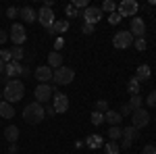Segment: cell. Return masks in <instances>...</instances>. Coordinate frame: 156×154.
Instances as JSON below:
<instances>
[{"label": "cell", "instance_id": "cell-1", "mask_svg": "<svg viewBox=\"0 0 156 154\" xmlns=\"http://www.w3.org/2000/svg\"><path fill=\"white\" fill-rule=\"evenodd\" d=\"M23 96H25V83L19 81V79H11L4 85V90H2V100H6L11 104L23 100Z\"/></svg>", "mask_w": 156, "mask_h": 154}, {"label": "cell", "instance_id": "cell-2", "mask_svg": "<svg viewBox=\"0 0 156 154\" xmlns=\"http://www.w3.org/2000/svg\"><path fill=\"white\" fill-rule=\"evenodd\" d=\"M44 117H46L44 104H40V102H31V104H27V106L23 108V119H25V123H29V125L42 123Z\"/></svg>", "mask_w": 156, "mask_h": 154}, {"label": "cell", "instance_id": "cell-3", "mask_svg": "<svg viewBox=\"0 0 156 154\" xmlns=\"http://www.w3.org/2000/svg\"><path fill=\"white\" fill-rule=\"evenodd\" d=\"M73 79H75V71L71 67H58L52 73V81L56 85H69V83H73Z\"/></svg>", "mask_w": 156, "mask_h": 154}, {"label": "cell", "instance_id": "cell-4", "mask_svg": "<svg viewBox=\"0 0 156 154\" xmlns=\"http://www.w3.org/2000/svg\"><path fill=\"white\" fill-rule=\"evenodd\" d=\"M131 125L135 129L148 127V125H150V113H148L144 106L137 108V110H131Z\"/></svg>", "mask_w": 156, "mask_h": 154}, {"label": "cell", "instance_id": "cell-5", "mask_svg": "<svg viewBox=\"0 0 156 154\" xmlns=\"http://www.w3.org/2000/svg\"><path fill=\"white\" fill-rule=\"evenodd\" d=\"M34 94H36V102L46 104V102H50V98L54 96V88H50V83H37Z\"/></svg>", "mask_w": 156, "mask_h": 154}, {"label": "cell", "instance_id": "cell-6", "mask_svg": "<svg viewBox=\"0 0 156 154\" xmlns=\"http://www.w3.org/2000/svg\"><path fill=\"white\" fill-rule=\"evenodd\" d=\"M9 38L12 40V44H15V46H23L25 40H27V31H25V27L21 23H12Z\"/></svg>", "mask_w": 156, "mask_h": 154}, {"label": "cell", "instance_id": "cell-7", "mask_svg": "<svg viewBox=\"0 0 156 154\" xmlns=\"http://www.w3.org/2000/svg\"><path fill=\"white\" fill-rule=\"evenodd\" d=\"M131 44H133L131 31H119V34H115V38H112V46L117 48V50H125V48H129Z\"/></svg>", "mask_w": 156, "mask_h": 154}, {"label": "cell", "instance_id": "cell-8", "mask_svg": "<svg viewBox=\"0 0 156 154\" xmlns=\"http://www.w3.org/2000/svg\"><path fill=\"white\" fill-rule=\"evenodd\" d=\"M137 9H140V4H137V2H135V0H123V2H121L119 4V15L121 17H135V13H137Z\"/></svg>", "mask_w": 156, "mask_h": 154}, {"label": "cell", "instance_id": "cell-9", "mask_svg": "<svg viewBox=\"0 0 156 154\" xmlns=\"http://www.w3.org/2000/svg\"><path fill=\"white\" fill-rule=\"evenodd\" d=\"M102 17H104V13L100 11V6H87V9L83 11V23L96 25Z\"/></svg>", "mask_w": 156, "mask_h": 154}, {"label": "cell", "instance_id": "cell-10", "mask_svg": "<svg viewBox=\"0 0 156 154\" xmlns=\"http://www.w3.org/2000/svg\"><path fill=\"white\" fill-rule=\"evenodd\" d=\"M37 21H40V25H44L46 29L52 27V23L56 21V19H54V11H52V9H46V6H42V9L37 11Z\"/></svg>", "mask_w": 156, "mask_h": 154}, {"label": "cell", "instance_id": "cell-11", "mask_svg": "<svg viewBox=\"0 0 156 154\" xmlns=\"http://www.w3.org/2000/svg\"><path fill=\"white\" fill-rule=\"evenodd\" d=\"M52 69H50L48 65H40V67H36V71H34V77H36L40 83H50L52 81Z\"/></svg>", "mask_w": 156, "mask_h": 154}, {"label": "cell", "instance_id": "cell-12", "mask_svg": "<svg viewBox=\"0 0 156 154\" xmlns=\"http://www.w3.org/2000/svg\"><path fill=\"white\" fill-rule=\"evenodd\" d=\"M52 106H54L56 113H67L69 110V98L65 94H60V92H54V96H52Z\"/></svg>", "mask_w": 156, "mask_h": 154}, {"label": "cell", "instance_id": "cell-13", "mask_svg": "<svg viewBox=\"0 0 156 154\" xmlns=\"http://www.w3.org/2000/svg\"><path fill=\"white\" fill-rule=\"evenodd\" d=\"M131 36H135V38L146 36V21L142 17H133L131 19Z\"/></svg>", "mask_w": 156, "mask_h": 154}, {"label": "cell", "instance_id": "cell-14", "mask_svg": "<svg viewBox=\"0 0 156 154\" xmlns=\"http://www.w3.org/2000/svg\"><path fill=\"white\" fill-rule=\"evenodd\" d=\"M21 63H15V60H11L9 65H6V69H4V75L9 77V79H17L19 75H21Z\"/></svg>", "mask_w": 156, "mask_h": 154}, {"label": "cell", "instance_id": "cell-15", "mask_svg": "<svg viewBox=\"0 0 156 154\" xmlns=\"http://www.w3.org/2000/svg\"><path fill=\"white\" fill-rule=\"evenodd\" d=\"M19 17L25 23H34V21H37V11H34L31 6H23V9H19Z\"/></svg>", "mask_w": 156, "mask_h": 154}, {"label": "cell", "instance_id": "cell-16", "mask_svg": "<svg viewBox=\"0 0 156 154\" xmlns=\"http://www.w3.org/2000/svg\"><path fill=\"white\" fill-rule=\"evenodd\" d=\"M150 77H152V71H150V65H140L137 69H135V79L142 83V81H150Z\"/></svg>", "mask_w": 156, "mask_h": 154}, {"label": "cell", "instance_id": "cell-17", "mask_svg": "<svg viewBox=\"0 0 156 154\" xmlns=\"http://www.w3.org/2000/svg\"><path fill=\"white\" fill-rule=\"evenodd\" d=\"M85 146H87V148H92V150H98V148H102V146H104V140H102V135H100V133H92V135H87V138H85Z\"/></svg>", "mask_w": 156, "mask_h": 154}, {"label": "cell", "instance_id": "cell-18", "mask_svg": "<svg viewBox=\"0 0 156 154\" xmlns=\"http://www.w3.org/2000/svg\"><path fill=\"white\" fill-rule=\"evenodd\" d=\"M137 138H140V129H135L133 125H129V127H125V129H123V138H121V140H123V142L133 144Z\"/></svg>", "mask_w": 156, "mask_h": 154}, {"label": "cell", "instance_id": "cell-19", "mask_svg": "<svg viewBox=\"0 0 156 154\" xmlns=\"http://www.w3.org/2000/svg\"><path fill=\"white\" fill-rule=\"evenodd\" d=\"M69 27H71L69 21H62V19H60V21H54L52 27H48V34H67Z\"/></svg>", "mask_w": 156, "mask_h": 154}, {"label": "cell", "instance_id": "cell-20", "mask_svg": "<svg viewBox=\"0 0 156 154\" xmlns=\"http://www.w3.org/2000/svg\"><path fill=\"white\" fill-rule=\"evenodd\" d=\"M0 117H2V119H12V117H15V108H12L11 102L0 100Z\"/></svg>", "mask_w": 156, "mask_h": 154}, {"label": "cell", "instance_id": "cell-21", "mask_svg": "<svg viewBox=\"0 0 156 154\" xmlns=\"http://www.w3.org/2000/svg\"><path fill=\"white\" fill-rule=\"evenodd\" d=\"M104 121L110 123V127H112V125H121L123 117H121V113H117V110H112V108H110V110L104 113Z\"/></svg>", "mask_w": 156, "mask_h": 154}, {"label": "cell", "instance_id": "cell-22", "mask_svg": "<svg viewBox=\"0 0 156 154\" xmlns=\"http://www.w3.org/2000/svg\"><path fill=\"white\" fill-rule=\"evenodd\" d=\"M48 67L52 71L58 69V67H62V54H60V52H50L48 54Z\"/></svg>", "mask_w": 156, "mask_h": 154}, {"label": "cell", "instance_id": "cell-23", "mask_svg": "<svg viewBox=\"0 0 156 154\" xmlns=\"http://www.w3.org/2000/svg\"><path fill=\"white\" fill-rule=\"evenodd\" d=\"M4 138L11 144H17V140H19V127H17V125H9V127L4 129Z\"/></svg>", "mask_w": 156, "mask_h": 154}, {"label": "cell", "instance_id": "cell-24", "mask_svg": "<svg viewBox=\"0 0 156 154\" xmlns=\"http://www.w3.org/2000/svg\"><path fill=\"white\" fill-rule=\"evenodd\" d=\"M108 138H110V142H119L121 138H123V129H121L119 125H112L108 129Z\"/></svg>", "mask_w": 156, "mask_h": 154}, {"label": "cell", "instance_id": "cell-25", "mask_svg": "<svg viewBox=\"0 0 156 154\" xmlns=\"http://www.w3.org/2000/svg\"><path fill=\"white\" fill-rule=\"evenodd\" d=\"M140 88H142V83L137 81L135 77H131L129 83H127V92H129L131 96H137V94H140Z\"/></svg>", "mask_w": 156, "mask_h": 154}, {"label": "cell", "instance_id": "cell-26", "mask_svg": "<svg viewBox=\"0 0 156 154\" xmlns=\"http://www.w3.org/2000/svg\"><path fill=\"white\" fill-rule=\"evenodd\" d=\"M127 104H129V108H131V110H137V108H142V104H144V98H142L140 94H137V96H131V100H129Z\"/></svg>", "mask_w": 156, "mask_h": 154}, {"label": "cell", "instance_id": "cell-27", "mask_svg": "<svg viewBox=\"0 0 156 154\" xmlns=\"http://www.w3.org/2000/svg\"><path fill=\"white\" fill-rule=\"evenodd\" d=\"M11 54H12V60H15V63H21V60L25 59V50L21 46H15L11 50Z\"/></svg>", "mask_w": 156, "mask_h": 154}, {"label": "cell", "instance_id": "cell-28", "mask_svg": "<svg viewBox=\"0 0 156 154\" xmlns=\"http://www.w3.org/2000/svg\"><path fill=\"white\" fill-rule=\"evenodd\" d=\"M100 11L108 13V15H110V13H115V11H117V2H112V0H104V2H102V6H100Z\"/></svg>", "mask_w": 156, "mask_h": 154}, {"label": "cell", "instance_id": "cell-29", "mask_svg": "<svg viewBox=\"0 0 156 154\" xmlns=\"http://www.w3.org/2000/svg\"><path fill=\"white\" fill-rule=\"evenodd\" d=\"M90 121H92V125H102L104 123V113H98V110H94L92 115H90Z\"/></svg>", "mask_w": 156, "mask_h": 154}, {"label": "cell", "instance_id": "cell-30", "mask_svg": "<svg viewBox=\"0 0 156 154\" xmlns=\"http://www.w3.org/2000/svg\"><path fill=\"white\" fill-rule=\"evenodd\" d=\"M102 148H104V152H106V154H119L121 152V148H119V144H117V142H108V144H104Z\"/></svg>", "mask_w": 156, "mask_h": 154}, {"label": "cell", "instance_id": "cell-31", "mask_svg": "<svg viewBox=\"0 0 156 154\" xmlns=\"http://www.w3.org/2000/svg\"><path fill=\"white\" fill-rule=\"evenodd\" d=\"M65 15L73 19V17H81V11H79V9H75L73 4H65Z\"/></svg>", "mask_w": 156, "mask_h": 154}, {"label": "cell", "instance_id": "cell-32", "mask_svg": "<svg viewBox=\"0 0 156 154\" xmlns=\"http://www.w3.org/2000/svg\"><path fill=\"white\" fill-rule=\"evenodd\" d=\"M144 102H146V104H148L150 108H156V90H152L150 94L146 96V100H144Z\"/></svg>", "mask_w": 156, "mask_h": 154}, {"label": "cell", "instance_id": "cell-33", "mask_svg": "<svg viewBox=\"0 0 156 154\" xmlns=\"http://www.w3.org/2000/svg\"><path fill=\"white\" fill-rule=\"evenodd\" d=\"M133 46H135V50L144 52L146 46H148V44H146V38H135V40H133Z\"/></svg>", "mask_w": 156, "mask_h": 154}, {"label": "cell", "instance_id": "cell-34", "mask_svg": "<svg viewBox=\"0 0 156 154\" xmlns=\"http://www.w3.org/2000/svg\"><path fill=\"white\" fill-rule=\"evenodd\" d=\"M96 110L98 113H106V110H110L108 100H96Z\"/></svg>", "mask_w": 156, "mask_h": 154}, {"label": "cell", "instance_id": "cell-35", "mask_svg": "<svg viewBox=\"0 0 156 154\" xmlns=\"http://www.w3.org/2000/svg\"><path fill=\"white\" fill-rule=\"evenodd\" d=\"M121 19H123V17H121V15H119L117 11L108 15V23H110V25H117V23H121Z\"/></svg>", "mask_w": 156, "mask_h": 154}, {"label": "cell", "instance_id": "cell-36", "mask_svg": "<svg viewBox=\"0 0 156 154\" xmlns=\"http://www.w3.org/2000/svg\"><path fill=\"white\" fill-rule=\"evenodd\" d=\"M0 60L9 65V63L12 60V54H11V50H0Z\"/></svg>", "mask_w": 156, "mask_h": 154}, {"label": "cell", "instance_id": "cell-37", "mask_svg": "<svg viewBox=\"0 0 156 154\" xmlns=\"http://www.w3.org/2000/svg\"><path fill=\"white\" fill-rule=\"evenodd\" d=\"M71 4H73V6H75V9H79V11H81V9H83V11H85V9L90 6V4H87V0H73Z\"/></svg>", "mask_w": 156, "mask_h": 154}, {"label": "cell", "instance_id": "cell-38", "mask_svg": "<svg viewBox=\"0 0 156 154\" xmlns=\"http://www.w3.org/2000/svg\"><path fill=\"white\" fill-rule=\"evenodd\" d=\"M81 31H83L85 36H90V34H94V25H90V23H83V25H81Z\"/></svg>", "mask_w": 156, "mask_h": 154}, {"label": "cell", "instance_id": "cell-39", "mask_svg": "<svg viewBox=\"0 0 156 154\" xmlns=\"http://www.w3.org/2000/svg\"><path fill=\"white\" fill-rule=\"evenodd\" d=\"M121 117H131V108H129V104H123V106H121Z\"/></svg>", "mask_w": 156, "mask_h": 154}, {"label": "cell", "instance_id": "cell-40", "mask_svg": "<svg viewBox=\"0 0 156 154\" xmlns=\"http://www.w3.org/2000/svg\"><path fill=\"white\" fill-rule=\"evenodd\" d=\"M17 15H19V11H17L15 6H9V9H6V17H9V19H15Z\"/></svg>", "mask_w": 156, "mask_h": 154}, {"label": "cell", "instance_id": "cell-41", "mask_svg": "<svg viewBox=\"0 0 156 154\" xmlns=\"http://www.w3.org/2000/svg\"><path fill=\"white\" fill-rule=\"evenodd\" d=\"M44 113H46V115H48V117H54V115H56V110H54V106H52V104H46V106H44Z\"/></svg>", "mask_w": 156, "mask_h": 154}, {"label": "cell", "instance_id": "cell-42", "mask_svg": "<svg viewBox=\"0 0 156 154\" xmlns=\"http://www.w3.org/2000/svg\"><path fill=\"white\" fill-rule=\"evenodd\" d=\"M142 154H156V146H152V144H148V146H144V150H142Z\"/></svg>", "mask_w": 156, "mask_h": 154}, {"label": "cell", "instance_id": "cell-43", "mask_svg": "<svg viewBox=\"0 0 156 154\" xmlns=\"http://www.w3.org/2000/svg\"><path fill=\"white\" fill-rule=\"evenodd\" d=\"M62 46H65V40H62V38H56V42H54V52L62 50Z\"/></svg>", "mask_w": 156, "mask_h": 154}, {"label": "cell", "instance_id": "cell-44", "mask_svg": "<svg viewBox=\"0 0 156 154\" xmlns=\"http://www.w3.org/2000/svg\"><path fill=\"white\" fill-rule=\"evenodd\" d=\"M6 40H9V34H6L4 29H0V46H2V44H4Z\"/></svg>", "mask_w": 156, "mask_h": 154}, {"label": "cell", "instance_id": "cell-45", "mask_svg": "<svg viewBox=\"0 0 156 154\" xmlns=\"http://www.w3.org/2000/svg\"><path fill=\"white\" fill-rule=\"evenodd\" d=\"M21 75H23V77H29V75H31V69H29V67H21Z\"/></svg>", "mask_w": 156, "mask_h": 154}, {"label": "cell", "instance_id": "cell-46", "mask_svg": "<svg viewBox=\"0 0 156 154\" xmlns=\"http://www.w3.org/2000/svg\"><path fill=\"white\" fill-rule=\"evenodd\" d=\"M17 150H19V148H17V144H11V146H9V152H11V154H15Z\"/></svg>", "mask_w": 156, "mask_h": 154}, {"label": "cell", "instance_id": "cell-47", "mask_svg": "<svg viewBox=\"0 0 156 154\" xmlns=\"http://www.w3.org/2000/svg\"><path fill=\"white\" fill-rule=\"evenodd\" d=\"M4 69H6V63H2V60H0V75L4 73Z\"/></svg>", "mask_w": 156, "mask_h": 154}, {"label": "cell", "instance_id": "cell-48", "mask_svg": "<svg viewBox=\"0 0 156 154\" xmlns=\"http://www.w3.org/2000/svg\"><path fill=\"white\" fill-rule=\"evenodd\" d=\"M0 100H2V92H0Z\"/></svg>", "mask_w": 156, "mask_h": 154}]
</instances>
